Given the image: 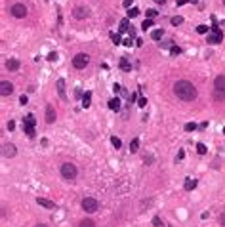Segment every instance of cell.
<instances>
[{
    "mask_svg": "<svg viewBox=\"0 0 225 227\" xmlns=\"http://www.w3.org/2000/svg\"><path fill=\"white\" fill-rule=\"evenodd\" d=\"M174 94L181 101H193L197 97V88L189 80H177L174 84Z\"/></svg>",
    "mask_w": 225,
    "mask_h": 227,
    "instance_id": "obj_1",
    "label": "cell"
},
{
    "mask_svg": "<svg viewBox=\"0 0 225 227\" xmlns=\"http://www.w3.org/2000/svg\"><path fill=\"white\" fill-rule=\"evenodd\" d=\"M61 176H63L65 179L73 181V179H76V176H78V170H76V166H74L73 162H65V164H61Z\"/></svg>",
    "mask_w": 225,
    "mask_h": 227,
    "instance_id": "obj_2",
    "label": "cell"
},
{
    "mask_svg": "<svg viewBox=\"0 0 225 227\" xmlns=\"http://www.w3.org/2000/svg\"><path fill=\"white\" fill-rule=\"evenodd\" d=\"M82 210L84 212H88V214H94L97 208H99V202L96 200V199H92V197H86V199H82Z\"/></svg>",
    "mask_w": 225,
    "mask_h": 227,
    "instance_id": "obj_3",
    "label": "cell"
},
{
    "mask_svg": "<svg viewBox=\"0 0 225 227\" xmlns=\"http://www.w3.org/2000/svg\"><path fill=\"white\" fill-rule=\"evenodd\" d=\"M88 63H90V58L86 54H76L73 58V67H74V69H86Z\"/></svg>",
    "mask_w": 225,
    "mask_h": 227,
    "instance_id": "obj_4",
    "label": "cell"
},
{
    "mask_svg": "<svg viewBox=\"0 0 225 227\" xmlns=\"http://www.w3.org/2000/svg\"><path fill=\"white\" fill-rule=\"evenodd\" d=\"M23 130L27 132L29 138H35V117L32 115H27L25 120H23Z\"/></svg>",
    "mask_w": 225,
    "mask_h": 227,
    "instance_id": "obj_5",
    "label": "cell"
},
{
    "mask_svg": "<svg viewBox=\"0 0 225 227\" xmlns=\"http://www.w3.org/2000/svg\"><path fill=\"white\" fill-rule=\"evenodd\" d=\"M208 44H219L223 40V32L218 27H212V32H208Z\"/></svg>",
    "mask_w": 225,
    "mask_h": 227,
    "instance_id": "obj_6",
    "label": "cell"
},
{
    "mask_svg": "<svg viewBox=\"0 0 225 227\" xmlns=\"http://www.w3.org/2000/svg\"><path fill=\"white\" fill-rule=\"evenodd\" d=\"M10 14H12L14 17H17V19H21V17L27 15V6L25 4H14L12 8H10Z\"/></svg>",
    "mask_w": 225,
    "mask_h": 227,
    "instance_id": "obj_7",
    "label": "cell"
},
{
    "mask_svg": "<svg viewBox=\"0 0 225 227\" xmlns=\"http://www.w3.org/2000/svg\"><path fill=\"white\" fill-rule=\"evenodd\" d=\"M15 155H17V149H15L14 143H4L2 145V156L4 158H14Z\"/></svg>",
    "mask_w": 225,
    "mask_h": 227,
    "instance_id": "obj_8",
    "label": "cell"
},
{
    "mask_svg": "<svg viewBox=\"0 0 225 227\" xmlns=\"http://www.w3.org/2000/svg\"><path fill=\"white\" fill-rule=\"evenodd\" d=\"M12 92H14V84H12V82H8V80H2V82H0V94H2L4 97H6V96H12Z\"/></svg>",
    "mask_w": 225,
    "mask_h": 227,
    "instance_id": "obj_9",
    "label": "cell"
},
{
    "mask_svg": "<svg viewBox=\"0 0 225 227\" xmlns=\"http://www.w3.org/2000/svg\"><path fill=\"white\" fill-rule=\"evenodd\" d=\"M73 15H74L76 19H86V17L90 15V12H88V8H84V6H76V8L73 10Z\"/></svg>",
    "mask_w": 225,
    "mask_h": 227,
    "instance_id": "obj_10",
    "label": "cell"
},
{
    "mask_svg": "<svg viewBox=\"0 0 225 227\" xmlns=\"http://www.w3.org/2000/svg\"><path fill=\"white\" fill-rule=\"evenodd\" d=\"M36 204H38V206H42V208H46V210H53V208H55V202L44 199V197H38V199H36Z\"/></svg>",
    "mask_w": 225,
    "mask_h": 227,
    "instance_id": "obj_11",
    "label": "cell"
},
{
    "mask_svg": "<svg viewBox=\"0 0 225 227\" xmlns=\"http://www.w3.org/2000/svg\"><path fill=\"white\" fill-rule=\"evenodd\" d=\"M214 90L225 92V75H218L216 76V80H214Z\"/></svg>",
    "mask_w": 225,
    "mask_h": 227,
    "instance_id": "obj_12",
    "label": "cell"
},
{
    "mask_svg": "<svg viewBox=\"0 0 225 227\" xmlns=\"http://www.w3.org/2000/svg\"><path fill=\"white\" fill-rule=\"evenodd\" d=\"M19 65H21V63H19V59L10 58V59L6 61V69H8V71H17V69H19Z\"/></svg>",
    "mask_w": 225,
    "mask_h": 227,
    "instance_id": "obj_13",
    "label": "cell"
},
{
    "mask_svg": "<svg viewBox=\"0 0 225 227\" xmlns=\"http://www.w3.org/2000/svg\"><path fill=\"white\" fill-rule=\"evenodd\" d=\"M53 120H55V109H53L52 105H48V107H46V122L52 124Z\"/></svg>",
    "mask_w": 225,
    "mask_h": 227,
    "instance_id": "obj_14",
    "label": "cell"
},
{
    "mask_svg": "<svg viewBox=\"0 0 225 227\" xmlns=\"http://www.w3.org/2000/svg\"><path fill=\"white\" fill-rule=\"evenodd\" d=\"M55 84H57V92H59V97H61V99H67V94H65V80H63V78H59V80L55 82Z\"/></svg>",
    "mask_w": 225,
    "mask_h": 227,
    "instance_id": "obj_15",
    "label": "cell"
},
{
    "mask_svg": "<svg viewBox=\"0 0 225 227\" xmlns=\"http://www.w3.org/2000/svg\"><path fill=\"white\" fill-rule=\"evenodd\" d=\"M109 109H111V111H118V109H120V99H118V97L109 99Z\"/></svg>",
    "mask_w": 225,
    "mask_h": 227,
    "instance_id": "obj_16",
    "label": "cell"
},
{
    "mask_svg": "<svg viewBox=\"0 0 225 227\" xmlns=\"http://www.w3.org/2000/svg\"><path fill=\"white\" fill-rule=\"evenodd\" d=\"M162 36H164V31H162V29H156V31H153V32H151V38H153V40H156V42H159Z\"/></svg>",
    "mask_w": 225,
    "mask_h": 227,
    "instance_id": "obj_17",
    "label": "cell"
},
{
    "mask_svg": "<svg viewBox=\"0 0 225 227\" xmlns=\"http://www.w3.org/2000/svg\"><path fill=\"white\" fill-rule=\"evenodd\" d=\"M120 69H122V71H126V73H128V71H132V65H130V61H128L126 58H122V59H120Z\"/></svg>",
    "mask_w": 225,
    "mask_h": 227,
    "instance_id": "obj_18",
    "label": "cell"
},
{
    "mask_svg": "<svg viewBox=\"0 0 225 227\" xmlns=\"http://www.w3.org/2000/svg\"><path fill=\"white\" fill-rule=\"evenodd\" d=\"M90 97H92V92H86V94L82 96V107H84V109L90 107Z\"/></svg>",
    "mask_w": 225,
    "mask_h": 227,
    "instance_id": "obj_19",
    "label": "cell"
},
{
    "mask_svg": "<svg viewBox=\"0 0 225 227\" xmlns=\"http://www.w3.org/2000/svg\"><path fill=\"white\" fill-rule=\"evenodd\" d=\"M138 149H139V139L136 138L130 141V153H138Z\"/></svg>",
    "mask_w": 225,
    "mask_h": 227,
    "instance_id": "obj_20",
    "label": "cell"
},
{
    "mask_svg": "<svg viewBox=\"0 0 225 227\" xmlns=\"http://www.w3.org/2000/svg\"><path fill=\"white\" fill-rule=\"evenodd\" d=\"M197 187V179H185V191H193Z\"/></svg>",
    "mask_w": 225,
    "mask_h": 227,
    "instance_id": "obj_21",
    "label": "cell"
},
{
    "mask_svg": "<svg viewBox=\"0 0 225 227\" xmlns=\"http://www.w3.org/2000/svg\"><path fill=\"white\" fill-rule=\"evenodd\" d=\"M78 227H96V221H94V220H88V218H86V220H82L80 223H78Z\"/></svg>",
    "mask_w": 225,
    "mask_h": 227,
    "instance_id": "obj_22",
    "label": "cell"
},
{
    "mask_svg": "<svg viewBox=\"0 0 225 227\" xmlns=\"http://www.w3.org/2000/svg\"><path fill=\"white\" fill-rule=\"evenodd\" d=\"M128 23H130V19H128V17L120 21V32H124V31H130V25H128Z\"/></svg>",
    "mask_w": 225,
    "mask_h": 227,
    "instance_id": "obj_23",
    "label": "cell"
},
{
    "mask_svg": "<svg viewBox=\"0 0 225 227\" xmlns=\"http://www.w3.org/2000/svg\"><path fill=\"white\" fill-rule=\"evenodd\" d=\"M139 15V10L138 8H128V19H134Z\"/></svg>",
    "mask_w": 225,
    "mask_h": 227,
    "instance_id": "obj_24",
    "label": "cell"
},
{
    "mask_svg": "<svg viewBox=\"0 0 225 227\" xmlns=\"http://www.w3.org/2000/svg\"><path fill=\"white\" fill-rule=\"evenodd\" d=\"M111 143H112L115 149H120V147H122V141H120V138H117V135H112V138H111Z\"/></svg>",
    "mask_w": 225,
    "mask_h": 227,
    "instance_id": "obj_25",
    "label": "cell"
},
{
    "mask_svg": "<svg viewBox=\"0 0 225 227\" xmlns=\"http://www.w3.org/2000/svg\"><path fill=\"white\" fill-rule=\"evenodd\" d=\"M214 99H216V101H221V99H225V92H219V90H214Z\"/></svg>",
    "mask_w": 225,
    "mask_h": 227,
    "instance_id": "obj_26",
    "label": "cell"
},
{
    "mask_svg": "<svg viewBox=\"0 0 225 227\" xmlns=\"http://www.w3.org/2000/svg\"><path fill=\"white\" fill-rule=\"evenodd\" d=\"M181 23H183V17H181V15H174V17H172V25H174V27L181 25Z\"/></svg>",
    "mask_w": 225,
    "mask_h": 227,
    "instance_id": "obj_27",
    "label": "cell"
},
{
    "mask_svg": "<svg viewBox=\"0 0 225 227\" xmlns=\"http://www.w3.org/2000/svg\"><path fill=\"white\" fill-rule=\"evenodd\" d=\"M195 130H198V126L195 122H187L185 124V132H195Z\"/></svg>",
    "mask_w": 225,
    "mask_h": 227,
    "instance_id": "obj_28",
    "label": "cell"
},
{
    "mask_svg": "<svg viewBox=\"0 0 225 227\" xmlns=\"http://www.w3.org/2000/svg\"><path fill=\"white\" fill-rule=\"evenodd\" d=\"M153 225H155V227H166V225H164V221L159 218V216H155V218H153Z\"/></svg>",
    "mask_w": 225,
    "mask_h": 227,
    "instance_id": "obj_29",
    "label": "cell"
},
{
    "mask_svg": "<svg viewBox=\"0 0 225 227\" xmlns=\"http://www.w3.org/2000/svg\"><path fill=\"white\" fill-rule=\"evenodd\" d=\"M197 153L198 155H206V145L204 143H197Z\"/></svg>",
    "mask_w": 225,
    "mask_h": 227,
    "instance_id": "obj_30",
    "label": "cell"
},
{
    "mask_svg": "<svg viewBox=\"0 0 225 227\" xmlns=\"http://www.w3.org/2000/svg\"><path fill=\"white\" fill-rule=\"evenodd\" d=\"M151 27H153V19H145V21H143V25H141V29H143V31H147V29H151Z\"/></svg>",
    "mask_w": 225,
    "mask_h": 227,
    "instance_id": "obj_31",
    "label": "cell"
},
{
    "mask_svg": "<svg viewBox=\"0 0 225 227\" xmlns=\"http://www.w3.org/2000/svg\"><path fill=\"white\" fill-rule=\"evenodd\" d=\"M111 40H112V44H117V46L122 42V40H120V35H115V32H111Z\"/></svg>",
    "mask_w": 225,
    "mask_h": 227,
    "instance_id": "obj_32",
    "label": "cell"
},
{
    "mask_svg": "<svg viewBox=\"0 0 225 227\" xmlns=\"http://www.w3.org/2000/svg\"><path fill=\"white\" fill-rule=\"evenodd\" d=\"M197 32H198V35H206V32H208V27H206V25H198V27H197Z\"/></svg>",
    "mask_w": 225,
    "mask_h": 227,
    "instance_id": "obj_33",
    "label": "cell"
},
{
    "mask_svg": "<svg viewBox=\"0 0 225 227\" xmlns=\"http://www.w3.org/2000/svg\"><path fill=\"white\" fill-rule=\"evenodd\" d=\"M170 54L172 55H179V54H181V48H179V46H172L170 48Z\"/></svg>",
    "mask_w": 225,
    "mask_h": 227,
    "instance_id": "obj_34",
    "label": "cell"
},
{
    "mask_svg": "<svg viewBox=\"0 0 225 227\" xmlns=\"http://www.w3.org/2000/svg\"><path fill=\"white\" fill-rule=\"evenodd\" d=\"M138 105H139V107H145V105H147V97H145V96H141V97L138 99Z\"/></svg>",
    "mask_w": 225,
    "mask_h": 227,
    "instance_id": "obj_35",
    "label": "cell"
},
{
    "mask_svg": "<svg viewBox=\"0 0 225 227\" xmlns=\"http://www.w3.org/2000/svg\"><path fill=\"white\" fill-rule=\"evenodd\" d=\"M156 17V10H147V19H153Z\"/></svg>",
    "mask_w": 225,
    "mask_h": 227,
    "instance_id": "obj_36",
    "label": "cell"
},
{
    "mask_svg": "<svg viewBox=\"0 0 225 227\" xmlns=\"http://www.w3.org/2000/svg\"><path fill=\"white\" fill-rule=\"evenodd\" d=\"M55 59H57V54H55V52H50V54H48V61H55Z\"/></svg>",
    "mask_w": 225,
    "mask_h": 227,
    "instance_id": "obj_37",
    "label": "cell"
},
{
    "mask_svg": "<svg viewBox=\"0 0 225 227\" xmlns=\"http://www.w3.org/2000/svg\"><path fill=\"white\" fill-rule=\"evenodd\" d=\"M19 103H21V105H27V103H29V97H27V96H21V97H19Z\"/></svg>",
    "mask_w": 225,
    "mask_h": 227,
    "instance_id": "obj_38",
    "label": "cell"
},
{
    "mask_svg": "<svg viewBox=\"0 0 225 227\" xmlns=\"http://www.w3.org/2000/svg\"><path fill=\"white\" fill-rule=\"evenodd\" d=\"M143 162H145V164H153V156H151V155H149V156H147V155H145V158H143Z\"/></svg>",
    "mask_w": 225,
    "mask_h": 227,
    "instance_id": "obj_39",
    "label": "cell"
},
{
    "mask_svg": "<svg viewBox=\"0 0 225 227\" xmlns=\"http://www.w3.org/2000/svg\"><path fill=\"white\" fill-rule=\"evenodd\" d=\"M219 223H221V225L225 227V210H223V212L219 214Z\"/></svg>",
    "mask_w": 225,
    "mask_h": 227,
    "instance_id": "obj_40",
    "label": "cell"
},
{
    "mask_svg": "<svg viewBox=\"0 0 225 227\" xmlns=\"http://www.w3.org/2000/svg\"><path fill=\"white\" fill-rule=\"evenodd\" d=\"M14 128H15V122H14V120H10V122H8V130H10V132H12Z\"/></svg>",
    "mask_w": 225,
    "mask_h": 227,
    "instance_id": "obj_41",
    "label": "cell"
},
{
    "mask_svg": "<svg viewBox=\"0 0 225 227\" xmlns=\"http://www.w3.org/2000/svg\"><path fill=\"white\" fill-rule=\"evenodd\" d=\"M183 156H185V151H183V149H179V151H177V158H179V161H181Z\"/></svg>",
    "mask_w": 225,
    "mask_h": 227,
    "instance_id": "obj_42",
    "label": "cell"
},
{
    "mask_svg": "<svg viewBox=\"0 0 225 227\" xmlns=\"http://www.w3.org/2000/svg\"><path fill=\"white\" fill-rule=\"evenodd\" d=\"M132 42H134L132 38H126V40H122V44H124V46H132Z\"/></svg>",
    "mask_w": 225,
    "mask_h": 227,
    "instance_id": "obj_43",
    "label": "cell"
},
{
    "mask_svg": "<svg viewBox=\"0 0 225 227\" xmlns=\"http://www.w3.org/2000/svg\"><path fill=\"white\" fill-rule=\"evenodd\" d=\"M189 2V0H177V6H185Z\"/></svg>",
    "mask_w": 225,
    "mask_h": 227,
    "instance_id": "obj_44",
    "label": "cell"
},
{
    "mask_svg": "<svg viewBox=\"0 0 225 227\" xmlns=\"http://www.w3.org/2000/svg\"><path fill=\"white\" fill-rule=\"evenodd\" d=\"M112 90H115V94H118V92H120V86H118V84H115V86H112Z\"/></svg>",
    "mask_w": 225,
    "mask_h": 227,
    "instance_id": "obj_45",
    "label": "cell"
},
{
    "mask_svg": "<svg viewBox=\"0 0 225 227\" xmlns=\"http://www.w3.org/2000/svg\"><path fill=\"white\" fill-rule=\"evenodd\" d=\"M132 2H134V0H124V6H126V8H130V6H132Z\"/></svg>",
    "mask_w": 225,
    "mask_h": 227,
    "instance_id": "obj_46",
    "label": "cell"
},
{
    "mask_svg": "<svg viewBox=\"0 0 225 227\" xmlns=\"http://www.w3.org/2000/svg\"><path fill=\"white\" fill-rule=\"evenodd\" d=\"M155 2H156V4H160V6H162V4L166 2V0H155Z\"/></svg>",
    "mask_w": 225,
    "mask_h": 227,
    "instance_id": "obj_47",
    "label": "cell"
},
{
    "mask_svg": "<svg viewBox=\"0 0 225 227\" xmlns=\"http://www.w3.org/2000/svg\"><path fill=\"white\" fill-rule=\"evenodd\" d=\"M35 227H46V225H35Z\"/></svg>",
    "mask_w": 225,
    "mask_h": 227,
    "instance_id": "obj_48",
    "label": "cell"
},
{
    "mask_svg": "<svg viewBox=\"0 0 225 227\" xmlns=\"http://www.w3.org/2000/svg\"><path fill=\"white\" fill-rule=\"evenodd\" d=\"M191 2H197V0H191Z\"/></svg>",
    "mask_w": 225,
    "mask_h": 227,
    "instance_id": "obj_49",
    "label": "cell"
},
{
    "mask_svg": "<svg viewBox=\"0 0 225 227\" xmlns=\"http://www.w3.org/2000/svg\"><path fill=\"white\" fill-rule=\"evenodd\" d=\"M223 134H225V128H223Z\"/></svg>",
    "mask_w": 225,
    "mask_h": 227,
    "instance_id": "obj_50",
    "label": "cell"
},
{
    "mask_svg": "<svg viewBox=\"0 0 225 227\" xmlns=\"http://www.w3.org/2000/svg\"><path fill=\"white\" fill-rule=\"evenodd\" d=\"M223 4H225V0H223Z\"/></svg>",
    "mask_w": 225,
    "mask_h": 227,
    "instance_id": "obj_51",
    "label": "cell"
}]
</instances>
